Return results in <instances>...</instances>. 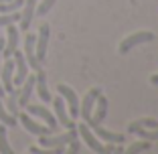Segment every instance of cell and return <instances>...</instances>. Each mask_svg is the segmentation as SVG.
Instances as JSON below:
<instances>
[{
  "instance_id": "1",
  "label": "cell",
  "mask_w": 158,
  "mask_h": 154,
  "mask_svg": "<svg viewBox=\"0 0 158 154\" xmlns=\"http://www.w3.org/2000/svg\"><path fill=\"white\" fill-rule=\"evenodd\" d=\"M152 41H154L152 31H136V33L128 35V37L120 43L118 53H120V55H126V53H130L134 47H140V45H146V43H152Z\"/></svg>"
},
{
  "instance_id": "2",
  "label": "cell",
  "mask_w": 158,
  "mask_h": 154,
  "mask_svg": "<svg viewBox=\"0 0 158 154\" xmlns=\"http://www.w3.org/2000/svg\"><path fill=\"white\" fill-rule=\"evenodd\" d=\"M57 94L65 99L67 112H69V116H73V120H75V118L79 116V98L73 91V87H69V85H65V83H59L57 85Z\"/></svg>"
},
{
  "instance_id": "3",
  "label": "cell",
  "mask_w": 158,
  "mask_h": 154,
  "mask_svg": "<svg viewBox=\"0 0 158 154\" xmlns=\"http://www.w3.org/2000/svg\"><path fill=\"white\" fill-rule=\"evenodd\" d=\"M77 134L81 136V140H83L85 144H87L89 148L93 150V152H98V154H106V146H103L102 142H99V138H98L95 134H93V130L87 126V124H85V122L77 126Z\"/></svg>"
},
{
  "instance_id": "4",
  "label": "cell",
  "mask_w": 158,
  "mask_h": 154,
  "mask_svg": "<svg viewBox=\"0 0 158 154\" xmlns=\"http://www.w3.org/2000/svg\"><path fill=\"white\" fill-rule=\"evenodd\" d=\"M99 94H102L99 87H91L87 94L83 95V102H79V116L83 118V122H89V118H91V114H93V106L98 102Z\"/></svg>"
},
{
  "instance_id": "5",
  "label": "cell",
  "mask_w": 158,
  "mask_h": 154,
  "mask_svg": "<svg viewBox=\"0 0 158 154\" xmlns=\"http://www.w3.org/2000/svg\"><path fill=\"white\" fill-rule=\"evenodd\" d=\"M12 57H14V71H16V75H12V83H14V87H20L28 75V63L24 59L23 51H14Z\"/></svg>"
},
{
  "instance_id": "6",
  "label": "cell",
  "mask_w": 158,
  "mask_h": 154,
  "mask_svg": "<svg viewBox=\"0 0 158 154\" xmlns=\"http://www.w3.org/2000/svg\"><path fill=\"white\" fill-rule=\"evenodd\" d=\"M107 110H110V103H107V98H106V95H102V94H99L98 102H95V106H93V112H95V114H91L89 122H85V124H87L89 128L98 126V124H103V120L107 118Z\"/></svg>"
},
{
  "instance_id": "7",
  "label": "cell",
  "mask_w": 158,
  "mask_h": 154,
  "mask_svg": "<svg viewBox=\"0 0 158 154\" xmlns=\"http://www.w3.org/2000/svg\"><path fill=\"white\" fill-rule=\"evenodd\" d=\"M49 37H51V27L49 24H41L39 28V35H37V41H35V51H37V59L45 61L47 57V47H49Z\"/></svg>"
},
{
  "instance_id": "8",
  "label": "cell",
  "mask_w": 158,
  "mask_h": 154,
  "mask_svg": "<svg viewBox=\"0 0 158 154\" xmlns=\"http://www.w3.org/2000/svg\"><path fill=\"white\" fill-rule=\"evenodd\" d=\"M35 41H37V35H33V33H28L27 37H24V59H27V63H28V67L31 69H35V71H39L41 69V61L37 59V51H35Z\"/></svg>"
},
{
  "instance_id": "9",
  "label": "cell",
  "mask_w": 158,
  "mask_h": 154,
  "mask_svg": "<svg viewBox=\"0 0 158 154\" xmlns=\"http://www.w3.org/2000/svg\"><path fill=\"white\" fill-rule=\"evenodd\" d=\"M53 107H55V118H57V122H59L61 126H65L67 130L75 128V122L69 118V112H67V106H65V99L61 98V95H57V98L53 99Z\"/></svg>"
},
{
  "instance_id": "10",
  "label": "cell",
  "mask_w": 158,
  "mask_h": 154,
  "mask_svg": "<svg viewBox=\"0 0 158 154\" xmlns=\"http://www.w3.org/2000/svg\"><path fill=\"white\" fill-rule=\"evenodd\" d=\"M27 112L31 114V116H37V118H41V120H45L47 126L51 128V130L57 132V124H59V122H57L55 114L49 112L45 106H31V103H27Z\"/></svg>"
},
{
  "instance_id": "11",
  "label": "cell",
  "mask_w": 158,
  "mask_h": 154,
  "mask_svg": "<svg viewBox=\"0 0 158 154\" xmlns=\"http://www.w3.org/2000/svg\"><path fill=\"white\" fill-rule=\"evenodd\" d=\"M20 124L24 126V130L31 132L35 136H47V134H55V130H51L49 126H41L37 122H33V118L28 114H20Z\"/></svg>"
},
{
  "instance_id": "12",
  "label": "cell",
  "mask_w": 158,
  "mask_h": 154,
  "mask_svg": "<svg viewBox=\"0 0 158 154\" xmlns=\"http://www.w3.org/2000/svg\"><path fill=\"white\" fill-rule=\"evenodd\" d=\"M91 130H93V134L98 136L99 140L112 142V144H124V140H126V136L122 134V132H112V130H106V128H102V124L93 126Z\"/></svg>"
},
{
  "instance_id": "13",
  "label": "cell",
  "mask_w": 158,
  "mask_h": 154,
  "mask_svg": "<svg viewBox=\"0 0 158 154\" xmlns=\"http://www.w3.org/2000/svg\"><path fill=\"white\" fill-rule=\"evenodd\" d=\"M12 73H14V59H6L4 63H2V67H0V77H2V87H4V91L8 94V91H12L14 89V83H12Z\"/></svg>"
},
{
  "instance_id": "14",
  "label": "cell",
  "mask_w": 158,
  "mask_h": 154,
  "mask_svg": "<svg viewBox=\"0 0 158 154\" xmlns=\"http://www.w3.org/2000/svg\"><path fill=\"white\" fill-rule=\"evenodd\" d=\"M6 33H8V39L4 41V51H2V57H12V53L16 51L19 47V28L14 27V24H8L6 27Z\"/></svg>"
},
{
  "instance_id": "15",
  "label": "cell",
  "mask_w": 158,
  "mask_h": 154,
  "mask_svg": "<svg viewBox=\"0 0 158 154\" xmlns=\"http://www.w3.org/2000/svg\"><path fill=\"white\" fill-rule=\"evenodd\" d=\"M24 10L20 14V31H28L31 23H33V16H35V10H37V0H24Z\"/></svg>"
},
{
  "instance_id": "16",
  "label": "cell",
  "mask_w": 158,
  "mask_h": 154,
  "mask_svg": "<svg viewBox=\"0 0 158 154\" xmlns=\"http://www.w3.org/2000/svg\"><path fill=\"white\" fill-rule=\"evenodd\" d=\"M35 89H37L39 98L43 99V102H51V94H49V87H47V75L43 69L37 71V75H35Z\"/></svg>"
},
{
  "instance_id": "17",
  "label": "cell",
  "mask_w": 158,
  "mask_h": 154,
  "mask_svg": "<svg viewBox=\"0 0 158 154\" xmlns=\"http://www.w3.org/2000/svg\"><path fill=\"white\" fill-rule=\"evenodd\" d=\"M158 122L154 120V118H140V120H134L128 124V132L130 134H134L136 130H142V128H156Z\"/></svg>"
},
{
  "instance_id": "18",
  "label": "cell",
  "mask_w": 158,
  "mask_h": 154,
  "mask_svg": "<svg viewBox=\"0 0 158 154\" xmlns=\"http://www.w3.org/2000/svg\"><path fill=\"white\" fill-rule=\"evenodd\" d=\"M150 150H152V142L140 138V142H134L126 148V154H140V152H150Z\"/></svg>"
},
{
  "instance_id": "19",
  "label": "cell",
  "mask_w": 158,
  "mask_h": 154,
  "mask_svg": "<svg viewBox=\"0 0 158 154\" xmlns=\"http://www.w3.org/2000/svg\"><path fill=\"white\" fill-rule=\"evenodd\" d=\"M134 134L138 136V138H142V140L158 142V126L156 128H142V130H136Z\"/></svg>"
},
{
  "instance_id": "20",
  "label": "cell",
  "mask_w": 158,
  "mask_h": 154,
  "mask_svg": "<svg viewBox=\"0 0 158 154\" xmlns=\"http://www.w3.org/2000/svg\"><path fill=\"white\" fill-rule=\"evenodd\" d=\"M0 124H4L6 128H14L16 126V116H12L10 112H6L2 102H0Z\"/></svg>"
},
{
  "instance_id": "21",
  "label": "cell",
  "mask_w": 158,
  "mask_h": 154,
  "mask_svg": "<svg viewBox=\"0 0 158 154\" xmlns=\"http://www.w3.org/2000/svg\"><path fill=\"white\" fill-rule=\"evenodd\" d=\"M19 20H20L19 10H14V12H0V27H8V24H14Z\"/></svg>"
},
{
  "instance_id": "22",
  "label": "cell",
  "mask_w": 158,
  "mask_h": 154,
  "mask_svg": "<svg viewBox=\"0 0 158 154\" xmlns=\"http://www.w3.org/2000/svg\"><path fill=\"white\" fill-rule=\"evenodd\" d=\"M8 112L12 116L19 114V87H14L12 91H8Z\"/></svg>"
},
{
  "instance_id": "23",
  "label": "cell",
  "mask_w": 158,
  "mask_h": 154,
  "mask_svg": "<svg viewBox=\"0 0 158 154\" xmlns=\"http://www.w3.org/2000/svg\"><path fill=\"white\" fill-rule=\"evenodd\" d=\"M0 154H12V148L8 144V138H6V126L0 124Z\"/></svg>"
},
{
  "instance_id": "24",
  "label": "cell",
  "mask_w": 158,
  "mask_h": 154,
  "mask_svg": "<svg viewBox=\"0 0 158 154\" xmlns=\"http://www.w3.org/2000/svg\"><path fill=\"white\" fill-rule=\"evenodd\" d=\"M24 4V0H8V2H2L0 4V12H14Z\"/></svg>"
},
{
  "instance_id": "25",
  "label": "cell",
  "mask_w": 158,
  "mask_h": 154,
  "mask_svg": "<svg viewBox=\"0 0 158 154\" xmlns=\"http://www.w3.org/2000/svg\"><path fill=\"white\" fill-rule=\"evenodd\" d=\"M55 2H57V0H43L41 4L37 6V10H35V14H39V16H45V14L49 12V10H51L53 6H55Z\"/></svg>"
},
{
  "instance_id": "26",
  "label": "cell",
  "mask_w": 158,
  "mask_h": 154,
  "mask_svg": "<svg viewBox=\"0 0 158 154\" xmlns=\"http://www.w3.org/2000/svg\"><path fill=\"white\" fill-rule=\"evenodd\" d=\"M69 152H71V154H77V152H79V140H77V138L69 142Z\"/></svg>"
},
{
  "instance_id": "27",
  "label": "cell",
  "mask_w": 158,
  "mask_h": 154,
  "mask_svg": "<svg viewBox=\"0 0 158 154\" xmlns=\"http://www.w3.org/2000/svg\"><path fill=\"white\" fill-rule=\"evenodd\" d=\"M150 85H158V73H154V75H150Z\"/></svg>"
},
{
  "instance_id": "28",
  "label": "cell",
  "mask_w": 158,
  "mask_h": 154,
  "mask_svg": "<svg viewBox=\"0 0 158 154\" xmlns=\"http://www.w3.org/2000/svg\"><path fill=\"white\" fill-rule=\"evenodd\" d=\"M2 51H4V39L0 37V59H2ZM0 67H2V63H0Z\"/></svg>"
},
{
  "instance_id": "29",
  "label": "cell",
  "mask_w": 158,
  "mask_h": 154,
  "mask_svg": "<svg viewBox=\"0 0 158 154\" xmlns=\"http://www.w3.org/2000/svg\"><path fill=\"white\" fill-rule=\"evenodd\" d=\"M4 94H6V91H4V87H2V83H0V98H2Z\"/></svg>"
},
{
  "instance_id": "30",
  "label": "cell",
  "mask_w": 158,
  "mask_h": 154,
  "mask_svg": "<svg viewBox=\"0 0 158 154\" xmlns=\"http://www.w3.org/2000/svg\"><path fill=\"white\" fill-rule=\"evenodd\" d=\"M2 2H8V0H0V4H2Z\"/></svg>"
},
{
  "instance_id": "31",
  "label": "cell",
  "mask_w": 158,
  "mask_h": 154,
  "mask_svg": "<svg viewBox=\"0 0 158 154\" xmlns=\"http://www.w3.org/2000/svg\"><path fill=\"white\" fill-rule=\"evenodd\" d=\"M156 148H158V146H156Z\"/></svg>"
}]
</instances>
